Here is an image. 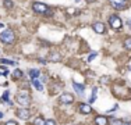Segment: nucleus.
Returning a JSON list of instances; mask_svg holds the SVG:
<instances>
[{"mask_svg":"<svg viewBox=\"0 0 131 125\" xmlns=\"http://www.w3.org/2000/svg\"><path fill=\"white\" fill-rule=\"evenodd\" d=\"M32 10L35 11V13H38V14H45V15H52V14H53V11L49 8L47 4L39 3V1L32 3Z\"/></svg>","mask_w":131,"mask_h":125,"instance_id":"f257e3e1","label":"nucleus"},{"mask_svg":"<svg viewBox=\"0 0 131 125\" xmlns=\"http://www.w3.org/2000/svg\"><path fill=\"white\" fill-rule=\"evenodd\" d=\"M14 39H15V35L10 29H6V31H3L0 33V40L3 42V43H13Z\"/></svg>","mask_w":131,"mask_h":125,"instance_id":"f03ea898","label":"nucleus"},{"mask_svg":"<svg viewBox=\"0 0 131 125\" xmlns=\"http://www.w3.org/2000/svg\"><path fill=\"white\" fill-rule=\"evenodd\" d=\"M17 101L21 106H28L31 103V99H29V93L27 90H21V92H18L17 94Z\"/></svg>","mask_w":131,"mask_h":125,"instance_id":"7ed1b4c3","label":"nucleus"},{"mask_svg":"<svg viewBox=\"0 0 131 125\" xmlns=\"http://www.w3.org/2000/svg\"><path fill=\"white\" fill-rule=\"evenodd\" d=\"M109 24L113 29H120L123 27V21L119 15H110L109 17Z\"/></svg>","mask_w":131,"mask_h":125,"instance_id":"20e7f679","label":"nucleus"},{"mask_svg":"<svg viewBox=\"0 0 131 125\" xmlns=\"http://www.w3.org/2000/svg\"><path fill=\"white\" fill-rule=\"evenodd\" d=\"M109 1L116 10H124L127 6V0H109Z\"/></svg>","mask_w":131,"mask_h":125,"instance_id":"39448f33","label":"nucleus"},{"mask_svg":"<svg viewBox=\"0 0 131 125\" xmlns=\"http://www.w3.org/2000/svg\"><path fill=\"white\" fill-rule=\"evenodd\" d=\"M17 115L21 118V120L27 121V120H29V115H31V113H29L28 108H18V110H17Z\"/></svg>","mask_w":131,"mask_h":125,"instance_id":"423d86ee","label":"nucleus"},{"mask_svg":"<svg viewBox=\"0 0 131 125\" xmlns=\"http://www.w3.org/2000/svg\"><path fill=\"white\" fill-rule=\"evenodd\" d=\"M60 101L61 103H66V104H70V103L74 101V96L71 93H63L60 96Z\"/></svg>","mask_w":131,"mask_h":125,"instance_id":"0eeeda50","label":"nucleus"},{"mask_svg":"<svg viewBox=\"0 0 131 125\" xmlns=\"http://www.w3.org/2000/svg\"><path fill=\"white\" fill-rule=\"evenodd\" d=\"M92 29L96 33H105V24L103 22H95L92 25Z\"/></svg>","mask_w":131,"mask_h":125,"instance_id":"6e6552de","label":"nucleus"},{"mask_svg":"<svg viewBox=\"0 0 131 125\" xmlns=\"http://www.w3.org/2000/svg\"><path fill=\"white\" fill-rule=\"evenodd\" d=\"M95 124L96 125H107L109 124V120H107L105 115H98L95 118Z\"/></svg>","mask_w":131,"mask_h":125,"instance_id":"1a4fd4ad","label":"nucleus"},{"mask_svg":"<svg viewBox=\"0 0 131 125\" xmlns=\"http://www.w3.org/2000/svg\"><path fill=\"white\" fill-rule=\"evenodd\" d=\"M91 111H92V108H91L89 104H84V103L80 104V113L81 114H89Z\"/></svg>","mask_w":131,"mask_h":125,"instance_id":"9d476101","label":"nucleus"},{"mask_svg":"<svg viewBox=\"0 0 131 125\" xmlns=\"http://www.w3.org/2000/svg\"><path fill=\"white\" fill-rule=\"evenodd\" d=\"M73 86H74V90L77 92L78 94H84V90H85V86H84V85L74 82V83H73Z\"/></svg>","mask_w":131,"mask_h":125,"instance_id":"9b49d317","label":"nucleus"},{"mask_svg":"<svg viewBox=\"0 0 131 125\" xmlns=\"http://www.w3.org/2000/svg\"><path fill=\"white\" fill-rule=\"evenodd\" d=\"M60 59H61V56L59 54V53H52V54L47 57L49 61H60Z\"/></svg>","mask_w":131,"mask_h":125,"instance_id":"f8f14e48","label":"nucleus"},{"mask_svg":"<svg viewBox=\"0 0 131 125\" xmlns=\"http://www.w3.org/2000/svg\"><path fill=\"white\" fill-rule=\"evenodd\" d=\"M41 75V72H39V69L34 68V69H29V76H31V79H36L38 76Z\"/></svg>","mask_w":131,"mask_h":125,"instance_id":"ddd939ff","label":"nucleus"},{"mask_svg":"<svg viewBox=\"0 0 131 125\" xmlns=\"http://www.w3.org/2000/svg\"><path fill=\"white\" fill-rule=\"evenodd\" d=\"M32 86H35V89H36V90H39V92H41V90H43L42 83L39 82L38 79H32Z\"/></svg>","mask_w":131,"mask_h":125,"instance_id":"4468645a","label":"nucleus"},{"mask_svg":"<svg viewBox=\"0 0 131 125\" xmlns=\"http://www.w3.org/2000/svg\"><path fill=\"white\" fill-rule=\"evenodd\" d=\"M0 64H4V65H17V62H15V61L6 60V59H0Z\"/></svg>","mask_w":131,"mask_h":125,"instance_id":"2eb2a0df","label":"nucleus"},{"mask_svg":"<svg viewBox=\"0 0 131 125\" xmlns=\"http://www.w3.org/2000/svg\"><path fill=\"white\" fill-rule=\"evenodd\" d=\"M109 124H110V125H123L124 122L121 121V120H119V118H110Z\"/></svg>","mask_w":131,"mask_h":125,"instance_id":"dca6fc26","label":"nucleus"},{"mask_svg":"<svg viewBox=\"0 0 131 125\" xmlns=\"http://www.w3.org/2000/svg\"><path fill=\"white\" fill-rule=\"evenodd\" d=\"M3 6H4V8L10 10V8H13V7H14V4H13V1H11V0H4V1H3Z\"/></svg>","mask_w":131,"mask_h":125,"instance_id":"f3484780","label":"nucleus"},{"mask_svg":"<svg viewBox=\"0 0 131 125\" xmlns=\"http://www.w3.org/2000/svg\"><path fill=\"white\" fill-rule=\"evenodd\" d=\"M34 125H45V120L42 117H38L34 120Z\"/></svg>","mask_w":131,"mask_h":125,"instance_id":"a211bd4d","label":"nucleus"},{"mask_svg":"<svg viewBox=\"0 0 131 125\" xmlns=\"http://www.w3.org/2000/svg\"><path fill=\"white\" fill-rule=\"evenodd\" d=\"M22 75H24V74H22L21 69H15L14 72H13V76H14L15 79H18V78H22Z\"/></svg>","mask_w":131,"mask_h":125,"instance_id":"6ab92c4d","label":"nucleus"},{"mask_svg":"<svg viewBox=\"0 0 131 125\" xmlns=\"http://www.w3.org/2000/svg\"><path fill=\"white\" fill-rule=\"evenodd\" d=\"M96 93H98V88H93L92 89V97H91V100H89V103H93V101L96 100Z\"/></svg>","mask_w":131,"mask_h":125,"instance_id":"aec40b11","label":"nucleus"},{"mask_svg":"<svg viewBox=\"0 0 131 125\" xmlns=\"http://www.w3.org/2000/svg\"><path fill=\"white\" fill-rule=\"evenodd\" d=\"M8 96H10V93H8V90H6V92H4V93H3V100L6 101V103H8V104H10V106H11V104H13V103H11V101L8 100Z\"/></svg>","mask_w":131,"mask_h":125,"instance_id":"412c9836","label":"nucleus"},{"mask_svg":"<svg viewBox=\"0 0 131 125\" xmlns=\"http://www.w3.org/2000/svg\"><path fill=\"white\" fill-rule=\"evenodd\" d=\"M124 47L128 49V50H131V38H127L126 40H124Z\"/></svg>","mask_w":131,"mask_h":125,"instance_id":"4be33fe9","label":"nucleus"},{"mask_svg":"<svg viewBox=\"0 0 131 125\" xmlns=\"http://www.w3.org/2000/svg\"><path fill=\"white\" fill-rule=\"evenodd\" d=\"M107 82H110V78H109V76H102V78H100V83H103V85H105V83H107Z\"/></svg>","mask_w":131,"mask_h":125,"instance_id":"5701e85b","label":"nucleus"},{"mask_svg":"<svg viewBox=\"0 0 131 125\" xmlns=\"http://www.w3.org/2000/svg\"><path fill=\"white\" fill-rule=\"evenodd\" d=\"M45 125H56L54 120H45Z\"/></svg>","mask_w":131,"mask_h":125,"instance_id":"b1692460","label":"nucleus"},{"mask_svg":"<svg viewBox=\"0 0 131 125\" xmlns=\"http://www.w3.org/2000/svg\"><path fill=\"white\" fill-rule=\"evenodd\" d=\"M95 57H96V53H92V54H91V56L88 57V61H92V60L95 59Z\"/></svg>","mask_w":131,"mask_h":125,"instance_id":"393cba45","label":"nucleus"},{"mask_svg":"<svg viewBox=\"0 0 131 125\" xmlns=\"http://www.w3.org/2000/svg\"><path fill=\"white\" fill-rule=\"evenodd\" d=\"M4 125H18V124H17L15 121H7V122H6Z\"/></svg>","mask_w":131,"mask_h":125,"instance_id":"a878e982","label":"nucleus"},{"mask_svg":"<svg viewBox=\"0 0 131 125\" xmlns=\"http://www.w3.org/2000/svg\"><path fill=\"white\" fill-rule=\"evenodd\" d=\"M127 24H128V27H130V29H131V18L127 21Z\"/></svg>","mask_w":131,"mask_h":125,"instance_id":"bb28decb","label":"nucleus"},{"mask_svg":"<svg viewBox=\"0 0 131 125\" xmlns=\"http://www.w3.org/2000/svg\"><path fill=\"white\" fill-rule=\"evenodd\" d=\"M123 125H131V122H124Z\"/></svg>","mask_w":131,"mask_h":125,"instance_id":"cd10ccee","label":"nucleus"},{"mask_svg":"<svg viewBox=\"0 0 131 125\" xmlns=\"http://www.w3.org/2000/svg\"><path fill=\"white\" fill-rule=\"evenodd\" d=\"M87 1H89V3H93V1H95V0H87Z\"/></svg>","mask_w":131,"mask_h":125,"instance_id":"c85d7f7f","label":"nucleus"},{"mask_svg":"<svg viewBox=\"0 0 131 125\" xmlns=\"http://www.w3.org/2000/svg\"><path fill=\"white\" fill-rule=\"evenodd\" d=\"M0 118H3V113H0Z\"/></svg>","mask_w":131,"mask_h":125,"instance_id":"c756f323","label":"nucleus"}]
</instances>
